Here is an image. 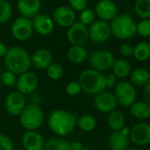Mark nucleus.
I'll return each mask as SVG.
<instances>
[{
  "label": "nucleus",
  "mask_w": 150,
  "mask_h": 150,
  "mask_svg": "<svg viewBox=\"0 0 150 150\" xmlns=\"http://www.w3.org/2000/svg\"><path fill=\"white\" fill-rule=\"evenodd\" d=\"M78 115L68 110L57 109L51 111L48 117V126L57 137L69 135L77 126Z\"/></svg>",
  "instance_id": "obj_1"
},
{
  "label": "nucleus",
  "mask_w": 150,
  "mask_h": 150,
  "mask_svg": "<svg viewBox=\"0 0 150 150\" xmlns=\"http://www.w3.org/2000/svg\"><path fill=\"white\" fill-rule=\"evenodd\" d=\"M4 60L7 71L13 72L15 75H21L28 71L31 67L29 54L25 49L20 46L9 48Z\"/></svg>",
  "instance_id": "obj_2"
},
{
  "label": "nucleus",
  "mask_w": 150,
  "mask_h": 150,
  "mask_svg": "<svg viewBox=\"0 0 150 150\" xmlns=\"http://www.w3.org/2000/svg\"><path fill=\"white\" fill-rule=\"evenodd\" d=\"M78 82L80 83L82 91L88 95L96 96L107 88L105 75L92 68L86 69L81 72Z\"/></svg>",
  "instance_id": "obj_3"
},
{
  "label": "nucleus",
  "mask_w": 150,
  "mask_h": 150,
  "mask_svg": "<svg viewBox=\"0 0 150 150\" xmlns=\"http://www.w3.org/2000/svg\"><path fill=\"white\" fill-rule=\"evenodd\" d=\"M111 35L119 40H128L137 34V24L126 13L117 14L110 25Z\"/></svg>",
  "instance_id": "obj_4"
},
{
  "label": "nucleus",
  "mask_w": 150,
  "mask_h": 150,
  "mask_svg": "<svg viewBox=\"0 0 150 150\" xmlns=\"http://www.w3.org/2000/svg\"><path fill=\"white\" fill-rule=\"evenodd\" d=\"M20 123L26 131H37L44 121V113L38 104H28L21 113Z\"/></svg>",
  "instance_id": "obj_5"
},
{
  "label": "nucleus",
  "mask_w": 150,
  "mask_h": 150,
  "mask_svg": "<svg viewBox=\"0 0 150 150\" xmlns=\"http://www.w3.org/2000/svg\"><path fill=\"white\" fill-rule=\"evenodd\" d=\"M114 96L117 104L128 108L137 100V93L135 87L129 81H122L117 83L114 88Z\"/></svg>",
  "instance_id": "obj_6"
},
{
  "label": "nucleus",
  "mask_w": 150,
  "mask_h": 150,
  "mask_svg": "<svg viewBox=\"0 0 150 150\" xmlns=\"http://www.w3.org/2000/svg\"><path fill=\"white\" fill-rule=\"evenodd\" d=\"M88 61L92 69L103 72L112 68L115 57L114 55L109 50H97L90 54Z\"/></svg>",
  "instance_id": "obj_7"
},
{
  "label": "nucleus",
  "mask_w": 150,
  "mask_h": 150,
  "mask_svg": "<svg viewBox=\"0 0 150 150\" xmlns=\"http://www.w3.org/2000/svg\"><path fill=\"white\" fill-rule=\"evenodd\" d=\"M11 31L16 40L25 42L31 37L34 32L32 21L24 17H19L13 21Z\"/></svg>",
  "instance_id": "obj_8"
},
{
  "label": "nucleus",
  "mask_w": 150,
  "mask_h": 150,
  "mask_svg": "<svg viewBox=\"0 0 150 150\" xmlns=\"http://www.w3.org/2000/svg\"><path fill=\"white\" fill-rule=\"evenodd\" d=\"M89 39L88 28L80 21H75L67 30V40L71 45L83 46Z\"/></svg>",
  "instance_id": "obj_9"
},
{
  "label": "nucleus",
  "mask_w": 150,
  "mask_h": 150,
  "mask_svg": "<svg viewBox=\"0 0 150 150\" xmlns=\"http://www.w3.org/2000/svg\"><path fill=\"white\" fill-rule=\"evenodd\" d=\"M117 105L116 97L110 91L103 90L95 96L94 106L99 112L109 114L116 110Z\"/></svg>",
  "instance_id": "obj_10"
},
{
  "label": "nucleus",
  "mask_w": 150,
  "mask_h": 150,
  "mask_svg": "<svg viewBox=\"0 0 150 150\" xmlns=\"http://www.w3.org/2000/svg\"><path fill=\"white\" fill-rule=\"evenodd\" d=\"M110 24L100 20L94 21L88 28L89 39L96 43H103L106 42L110 38Z\"/></svg>",
  "instance_id": "obj_11"
},
{
  "label": "nucleus",
  "mask_w": 150,
  "mask_h": 150,
  "mask_svg": "<svg viewBox=\"0 0 150 150\" xmlns=\"http://www.w3.org/2000/svg\"><path fill=\"white\" fill-rule=\"evenodd\" d=\"M15 87L17 88V91L24 96L34 93L38 87L37 75L29 71L19 75Z\"/></svg>",
  "instance_id": "obj_12"
},
{
  "label": "nucleus",
  "mask_w": 150,
  "mask_h": 150,
  "mask_svg": "<svg viewBox=\"0 0 150 150\" xmlns=\"http://www.w3.org/2000/svg\"><path fill=\"white\" fill-rule=\"evenodd\" d=\"M27 106V101L24 95L18 91L8 94L5 100V108L12 116H20Z\"/></svg>",
  "instance_id": "obj_13"
},
{
  "label": "nucleus",
  "mask_w": 150,
  "mask_h": 150,
  "mask_svg": "<svg viewBox=\"0 0 150 150\" xmlns=\"http://www.w3.org/2000/svg\"><path fill=\"white\" fill-rule=\"evenodd\" d=\"M130 139L138 146L150 144V125L145 122L135 124L130 128Z\"/></svg>",
  "instance_id": "obj_14"
},
{
  "label": "nucleus",
  "mask_w": 150,
  "mask_h": 150,
  "mask_svg": "<svg viewBox=\"0 0 150 150\" xmlns=\"http://www.w3.org/2000/svg\"><path fill=\"white\" fill-rule=\"evenodd\" d=\"M52 20L61 28H70L76 20V13L70 6H58L53 12Z\"/></svg>",
  "instance_id": "obj_15"
},
{
  "label": "nucleus",
  "mask_w": 150,
  "mask_h": 150,
  "mask_svg": "<svg viewBox=\"0 0 150 150\" xmlns=\"http://www.w3.org/2000/svg\"><path fill=\"white\" fill-rule=\"evenodd\" d=\"M95 13L100 21L108 22L117 15V7L111 0H100L96 6Z\"/></svg>",
  "instance_id": "obj_16"
},
{
  "label": "nucleus",
  "mask_w": 150,
  "mask_h": 150,
  "mask_svg": "<svg viewBox=\"0 0 150 150\" xmlns=\"http://www.w3.org/2000/svg\"><path fill=\"white\" fill-rule=\"evenodd\" d=\"M130 128L125 127L120 131L113 132L109 137V146L110 150H126L130 142Z\"/></svg>",
  "instance_id": "obj_17"
},
{
  "label": "nucleus",
  "mask_w": 150,
  "mask_h": 150,
  "mask_svg": "<svg viewBox=\"0 0 150 150\" xmlns=\"http://www.w3.org/2000/svg\"><path fill=\"white\" fill-rule=\"evenodd\" d=\"M21 142L26 150H43L45 145L43 137L37 131H26Z\"/></svg>",
  "instance_id": "obj_18"
},
{
  "label": "nucleus",
  "mask_w": 150,
  "mask_h": 150,
  "mask_svg": "<svg viewBox=\"0 0 150 150\" xmlns=\"http://www.w3.org/2000/svg\"><path fill=\"white\" fill-rule=\"evenodd\" d=\"M33 28L41 35H49L54 30L55 23L53 20L47 14H37L32 20Z\"/></svg>",
  "instance_id": "obj_19"
},
{
  "label": "nucleus",
  "mask_w": 150,
  "mask_h": 150,
  "mask_svg": "<svg viewBox=\"0 0 150 150\" xmlns=\"http://www.w3.org/2000/svg\"><path fill=\"white\" fill-rule=\"evenodd\" d=\"M30 61L31 65L37 70H46L47 67L54 62L52 53L46 49L35 50L32 56H30Z\"/></svg>",
  "instance_id": "obj_20"
},
{
  "label": "nucleus",
  "mask_w": 150,
  "mask_h": 150,
  "mask_svg": "<svg viewBox=\"0 0 150 150\" xmlns=\"http://www.w3.org/2000/svg\"><path fill=\"white\" fill-rule=\"evenodd\" d=\"M17 9L21 17L31 19L39 13L41 9V0H18Z\"/></svg>",
  "instance_id": "obj_21"
},
{
  "label": "nucleus",
  "mask_w": 150,
  "mask_h": 150,
  "mask_svg": "<svg viewBox=\"0 0 150 150\" xmlns=\"http://www.w3.org/2000/svg\"><path fill=\"white\" fill-rule=\"evenodd\" d=\"M67 58L72 64H82L88 58V50L84 46L71 45L67 50Z\"/></svg>",
  "instance_id": "obj_22"
},
{
  "label": "nucleus",
  "mask_w": 150,
  "mask_h": 150,
  "mask_svg": "<svg viewBox=\"0 0 150 150\" xmlns=\"http://www.w3.org/2000/svg\"><path fill=\"white\" fill-rule=\"evenodd\" d=\"M129 108L130 114L137 119L145 120L150 117V104L145 101H136Z\"/></svg>",
  "instance_id": "obj_23"
},
{
  "label": "nucleus",
  "mask_w": 150,
  "mask_h": 150,
  "mask_svg": "<svg viewBox=\"0 0 150 150\" xmlns=\"http://www.w3.org/2000/svg\"><path fill=\"white\" fill-rule=\"evenodd\" d=\"M129 77L134 87L144 88L150 81V72L146 68H137L132 71Z\"/></svg>",
  "instance_id": "obj_24"
},
{
  "label": "nucleus",
  "mask_w": 150,
  "mask_h": 150,
  "mask_svg": "<svg viewBox=\"0 0 150 150\" xmlns=\"http://www.w3.org/2000/svg\"><path fill=\"white\" fill-rule=\"evenodd\" d=\"M111 70L115 76L120 79L127 78L128 76H130L132 72V67L130 63L123 58L115 59Z\"/></svg>",
  "instance_id": "obj_25"
},
{
  "label": "nucleus",
  "mask_w": 150,
  "mask_h": 150,
  "mask_svg": "<svg viewBox=\"0 0 150 150\" xmlns=\"http://www.w3.org/2000/svg\"><path fill=\"white\" fill-rule=\"evenodd\" d=\"M125 117L123 112L119 110H113L108 115L107 123L109 127L113 131H120L125 127Z\"/></svg>",
  "instance_id": "obj_26"
},
{
  "label": "nucleus",
  "mask_w": 150,
  "mask_h": 150,
  "mask_svg": "<svg viewBox=\"0 0 150 150\" xmlns=\"http://www.w3.org/2000/svg\"><path fill=\"white\" fill-rule=\"evenodd\" d=\"M43 150H71V142L64 137H54L45 142Z\"/></svg>",
  "instance_id": "obj_27"
},
{
  "label": "nucleus",
  "mask_w": 150,
  "mask_h": 150,
  "mask_svg": "<svg viewBox=\"0 0 150 150\" xmlns=\"http://www.w3.org/2000/svg\"><path fill=\"white\" fill-rule=\"evenodd\" d=\"M77 126L80 130L85 132H89L96 127V119L90 114H83L78 117Z\"/></svg>",
  "instance_id": "obj_28"
},
{
  "label": "nucleus",
  "mask_w": 150,
  "mask_h": 150,
  "mask_svg": "<svg viewBox=\"0 0 150 150\" xmlns=\"http://www.w3.org/2000/svg\"><path fill=\"white\" fill-rule=\"evenodd\" d=\"M134 58L138 61L143 62L150 58V45L148 42H140L133 47Z\"/></svg>",
  "instance_id": "obj_29"
},
{
  "label": "nucleus",
  "mask_w": 150,
  "mask_h": 150,
  "mask_svg": "<svg viewBox=\"0 0 150 150\" xmlns=\"http://www.w3.org/2000/svg\"><path fill=\"white\" fill-rule=\"evenodd\" d=\"M134 10L139 18L144 20L150 19V0H136Z\"/></svg>",
  "instance_id": "obj_30"
},
{
  "label": "nucleus",
  "mask_w": 150,
  "mask_h": 150,
  "mask_svg": "<svg viewBox=\"0 0 150 150\" xmlns=\"http://www.w3.org/2000/svg\"><path fill=\"white\" fill-rule=\"evenodd\" d=\"M64 73V69L60 63L53 62L46 69V74L49 79L51 81H59L63 78Z\"/></svg>",
  "instance_id": "obj_31"
},
{
  "label": "nucleus",
  "mask_w": 150,
  "mask_h": 150,
  "mask_svg": "<svg viewBox=\"0 0 150 150\" xmlns=\"http://www.w3.org/2000/svg\"><path fill=\"white\" fill-rule=\"evenodd\" d=\"M13 15V8L6 0H0V24L6 23Z\"/></svg>",
  "instance_id": "obj_32"
},
{
  "label": "nucleus",
  "mask_w": 150,
  "mask_h": 150,
  "mask_svg": "<svg viewBox=\"0 0 150 150\" xmlns=\"http://www.w3.org/2000/svg\"><path fill=\"white\" fill-rule=\"evenodd\" d=\"M16 81H17V75L7 70L2 73L1 79H0V82H1L2 86H6L7 88L15 87Z\"/></svg>",
  "instance_id": "obj_33"
},
{
  "label": "nucleus",
  "mask_w": 150,
  "mask_h": 150,
  "mask_svg": "<svg viewBox=\"0 0 150 150\" xmlns=\"http://www.w3.org/2000/svg\"><path fill=\"white\" fill-rule=\"evenodd\" d=\"M96 13L94 10L87 8L84 11L81 12L80 14V22L85 26H90L94 21H96Z\"/></svg>",
  "instance_id": "obj_34"
},
{
  "label": "nucleus",
  "mask_w": 150,
  "mask_h": 150,
  "mask_svg": "<svg viewBox=\"0 0 150 150\" xmlns=\"http://www.w3.org/2000/svg\"><path fill=\"white\" fill-rule=\"evenodd\" d=\"M137 33L143 37L150 36V19L143 20L137 24Z\"/></svg>",
  "instance_id": "obj_35"
},
{
  "label": "nucleus",
  "mask_w": 150,
  "mask_h": 150,
  "mask_svg": "<svg viewBox=\"0 0 150 150\" xmlns=\"http://www.w3.org/2000/svg\"><path fill=\"white\" fill-rule=\"evenodd\" d=\"M70 7L76 13L82 12L87 9L88 5V0H68Z\"/></svg>",
  "instance_id": "obj_36"
},
{
  "label": "nucleus",
  "mask_w": 150,
  "mask_h": 150,
  "mask_svg": "<svg viewBox=\"0 0 150 150\" xmlns=\"http://www.w3.org/2000/svg\"><path fill=\"white\" fill-rule=\"evenodd\" d=\"M13 139L6 134L0 132V150H13Z\"/></svg>",
  "instance_id": "obj_37"
},
{
  "label": "nucleus",
  "mask_w": 150,
  "mask_h": 150,
  "mask_svg": "<svg viewBox=\"0 0 150 150\" xmlns=\"http://www.w3.org/2000/svg\"><path fill=\"white\" fill-rule=\"evenodd\" d=\"M65 91L70 96H76L82 91L81 87L78 81H71L65 87Z\"/></svg>",
  "instance_id": "obj_38"
},
{
  "label": "nucleus",
  "mask_w": 150,
  "mask_h": 150,
  "mask_svg": "<svg viewBox=\"0 0 150 150\" xmlns=\"http://www.w3.org/2000/svg\"><path fill=\"white\" fill-rule=\"evenodd\" d=\"M120 54L125 57H130L133 55V47L130 44L125 43L120 47Z\"/></svg>",
  "instance_id": "obj_39"
},
{
  "label": "nucleus",
  "mask_w": 150,
  "mask_h": 150,
  "mask_svg": "<svg viewBox=\"0 0 150 150\" xmlns=\"http://www.w3.org/2000/svg\"><path fill=\"white\" fill-rule=\"evenodd\" d=\"M117 77L113 73H110L107 76H105V80H106V88H114L117 85Z\"/></svg>",
  "instance_id": "obj_40"
},
{
  "label": "nucleus",
  "mask_w": 150,
  "mask_h": 150,
  "mask_svg": "<svg viewBox=\"0 0 150 150\" xmlns=\"http://www.w3.org/2000/svg\"><path fill=\"white\" fill-rule=\"evenodd\" d=\"M143 98L146 103L150 104V81L147 82V84L143 88Z\"/></svg>",
  "instance_id": "obj_41"
},
{
  "label": "nucleus",
  "mask_w": 150,
  "mask_h": 150,
  "mask_svg": "<svg viewBox=\"0 0 150 150\" xmlns=\"http://www.w3.org/2000/svg\"><path fill=\"white\" fill-rule=\"evenodd\" d=\"M83 145L81 141H73L71 142V150H82Z\"/></svg>",
  "instance_id": "obj_42"
},
{
  "label": "nucleus",
  "mask_w": 150,
  "mask_h": 150,
  "mask_svg": "<svg viewBox=\"0 0 150 150\" xmlns=\"http://www.w3.org/2000/svg\"><path fill=\"white\" fill-rule=\"evenodd\" d=\"M8 51V48L7 46L4 43L0 42V57H5L6 53Z\"/></svg>",
  "instance_id": "obj_43"
},
{
  "label": "nucleus",
  "mask_w": 150,
  "mask_h": 150,
  "mask_svg": "<svg viewBox=\"0 0 150 150\" xmlns=\"http://www.w3.org/2000/svg\"><path fill=\"white\" fill-rule=\"evenodd\" d=\"M126 150H139V149H137V148H134V147H128Z\"/></svg>",
  "instance_id": "obj_44"
},
{
  "label": "nucleus",
  "mask_w": 150,
  "mask_h": 150,
  "mask_svg": "<svg viewBox=\"0 0 150 150\" xmlns=\"http://www.w3.org/2000/svg\"><path fill=\"white\" fill-rule=\"evenodd\" d=\"M1 88H2V84H1V82H0V90H1Z\"/></svg>",
  "instance_id": "obj_45"
},
{
  "label": "nucleus",
  "mask_w": 150,
  "mask_h": 150,
  "mask_svg": "<svg viewBox=\"0 0 150 150\" xmlns=\"http://www.w3.org/2000/svg\"><path fill=\"white\" fill-rule=\"evenodd\" d=\"M82 150H88V149H87V148H83Z\"/></svg>",
  "instance_id": "obj_46"
},
{
  "label": "nucleus",
  "mask_w": 150,
  "mask_h": 150,
  "mask_svg": "<svg viewBox=\"0 0 150 150\" xmlns=\"http://www.w3.org/2000/svg\"><path fill=\"white\" fill-rule=\"evenodd\" d=\"M148 43H149V45H150V39H149V42H148Z\"/></svg>",
  "instance_id": "obj_47"
},
{
  "label": "nucleus",
  "mask_w": 150,
  "mask_h": 150,
  "mask_svg": "<svg viewBox=\"0 0 150 150\" xmlns=\"http://www.w3.org/2000/svg\"><path fill=\"white\" fill-rule=\"evenodd\" d=\"M0 106H1V103H0Z\"/></svg>",
  "instance_id": "obj_48"
},
{
  "label": "nucleus",
  "mask_w": 150,
  "mask_h": 150,
  "mask_svg": "<svg viewBox=\"0 0 150 150\" xmlns=\"http://www.w3.org/2000/svg\"><path fill=\"white\" fill-rule=\"evenodd\" d=\"M149 145H150V144H149Z\"/></svg>",
  "instance_id": "obj_49"
}]
</instances>
